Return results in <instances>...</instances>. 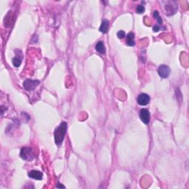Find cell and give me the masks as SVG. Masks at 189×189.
<instances>
[{
	"label": "cell",
	"instance_id": "cell-13",
	"mask_svg": "<svg viewBox=\"0 0 189 189\" xmlns=\"http://www.w3.org/2000/svg\"><path fill=\"white\" fill-rule=\"evenodd\" d=\"M153 16H154V17H155V19H156L157 20L158 25H161V24L163 23V20H162V19H161L160 16H159V13H158L157 11H155V12H154Z\"/></svg>",
	"mask_w": 189,
	"mask_h": 189
},
{
	"label": "cell",
	"instance_id": "cell-5",
	"mask_svg": "<svg viewBox=\"0 0 189 189\" xmlns=\"http://www.w3.org/2000/svg\"><path fill=\"white\" fill-rule=\"evenodd\" d=\"M158 75L162 78H167L171 73V69L167 65H160L157 69Z\"/></svg>",
	"mask_w": 189,
	"mask_h": 189
},
{
	"label": "cell",
	"instance_id": "cell-1",
	"mask_svg": "<svg viewBox=\"0 0 189 189\" xmlns=\"http://www.w3.org/2000/svg\"><path fill=\"white\" fill-rule=\"evenodd\" d=\"M67 124L66 122H62L55 130L54 136H55V142L58 145L62 143L67 132Z\"/></svg>",
	"mask_w": 189,
	"mask_h": 189
},
{
	"label": "cell",
	"instance_id": "cell-2",
	"mask_svg": "<svg viewBox=\"0 0 189 189\" xmlns=\"http://www.w3.org/2000/svg\"><path fill=\"white\" fill-rule=\"evenodd\" d=\"M20 156L25 160L31 161L35 158V153L30 147H23L21 149Z\"/></svg>",
	"mask_w": 189,
	"mask_h": 189
},
{
	"label": "cell",
	"instance_id": "cell-3",
	"mask_svg": "<svg viewBox=\"0 0 189 189\" xmlns=\"http://www.w3.org/2000/svg\"><path fill=\"white\" fill-rule=\"evenodd\" d=\"M165 3V11L167 16H172L177 11L178 7L177 3L174 1H169V2H163Z\"/></svg>",
	"mask_w": 189,
	"mask_h": 189
},
{
	"label": "cell",
	"instance_id": "cell-14",
	"mask_svg": "<svg viewBox=\"0 0 189 189\" xmlns=\"http://www.w3.org/2000/svg\"><path fill=\"white\" fill-rule=\"evenodd\" d=\"M136 11L138 13H143L144 11H145V7L143 5H138Z\"/></svg>",
	"mask_w": 189,
	"mask_h": 189
},
{
	"label": "cell",
	"instance_id": "cell-9",
	"mask_svg": "<svg viewBox=\"0 0 189 189\" xmlns=\"http://www.w3.org/2000/svg\"><path fill=\"white\" fill-rule=\"evenodd\" d=\"M109 27H110V22L107 19H103L102 21V23L100 26V28H99V30L100 32L103 33H106L109 30Z\"/></svg>",
	"mask_w": 189,
	"mask_h": 189
},
{
	"label": "cell",
	"instance_id": "cell-15",
	"mask_svg": "<svg viewBox=\"0 0 189 189\" xmlns=\"http://www.w3.org/2000/svg\"><path fill=\"white\" fill-rule=\"evenodd\" d=\"M117 38L120 39H124V38L126 36L125 32H124V30H120V31H118L117 33Z\"/></svg>",
	"mask_w": 189,
	"mask_h": 189
},
{
	"label": "cell",
	"instance_id": "cell-17",
	"mask_svg": "<svg viewBox=\"0 0 189 189\" xmlns=\"http://www.w3.org/2000/svg\"><path fill=\"white\" fill-rule=\"evenodd\" d=\"M56 187L57 188H65V186L62 185H61V184H58V185H57Z\"/></svg>",
	"mask_w": 189,
	"mask_h": 189
},
{
	"label": "cell",
	"instance_id": "cell-7",
	"mask_svg": "<svg viewBox=\"0 0 189 189\" xmlns=\"http://www.w3.org/2000/svg\"><path fill=\"white\" fill-rule=\"evenodd\" d=\"M137 101H138V104H140L141 106H145L150 102V97L147 94L141 93L138 96Z\"/></svg>",
	"mask_w": 189,
	"mask_h": 189
},
{
	"label": "cell",
	"instance_id": "cell-12",
	"mask_svg": "<svg viewBox=\"0 0 189 189\" xmlns=\"http://www.w3.org/2000/svg\"><path fill=\"white\" fill-rule=\"evenodd\" d=\"M134 34L133 33H129L126 36V43L127 45L132 47V46L135 45V42H134Z\"/></svg>",
	"mask_w": 189,
	"mask_h": 189
},
{
	"label": "cell",
	"instance_id": "cell-8",
	"mask_svg": "<svg viewBox=\"0 0 189 189\" xmlns=\"http://www.w3.org/2000/svg\"><path fill=\"white\" fill-rule=\"evenodd\" d=\"M29 177L36 180H41L43 178V174L37 170H32L28 173Z\"/></svg>",
	"mask_w": 189,
	"mask_h": 189
},
{
	"label": "cell",
	"instance_id": "cell-4",
	"mask_svg": "<svg viewBox=\"0 0 189 189\" xmlns=\"http://www.w3.org/2000/svg\"><path fill=\"white\" fill-rule=\"evenodd\" d=\"M40 84L39 81L38 80L27 79L25 80L23 83L24 89L27 91H32L36 89V86Z\"/></svg>",
	"mask_w": 189,
	"mask_h": 189
},
{
	"label": "cell",
	"instance_id": "cell-11",
	"mask_svg": "<svg viewBox=\"0 0 189 189\" xmlns=\"http://www.w3.org/2000/svg\"><path fill=\"white\" fill-rule=\"evenodd\" d=\"M96 50L99 53H100V54H105V53H106V47H105L104 43L102 41H98L96 46Z\"/></svg>",
	"mask_w": 189,
	"mask_h": 189
},
{
	"label": "cell",
	"instance_id": "cell-16",
	"mask_svg": "<svg viewBox=\"0 0 189 189\" xmlns=\"http://www.w3.org/2000/svg\"><path fill=\"white\" fill-rule=\"evenodd\" d=\"M160 29H161V27H159V25H156L155 26H154V27H153L154 32H158L159 30H160Z\"/></svg>",
	"mask_w": 189,
	"mask_h": 189
},
{
	"label": "cell",
	"instance_id": "cell-6",
	"mask_svg": "<svg viewBox=\"0 0 189 189\" xmlns=\"http://www.w3.org/2000/svg\"><path fill=\"white\" fill-rule=\"evenodd\" d=\"M140 118L145 124L148 125L150 121V113L147 109H142L140 111Z\"/></svg>",
	"mask_w": 189,
	"mask_h": 189
},
{
	"label": "cell",
	"instance_id": "cell-10",
	"mask_svg": "<svg viewBox=\"0 0 189 189\" xmlns=\"http://www.w3.org/2000/svg\"><path fill=\"white\" fill-rule=\"evenodd\" d=\"M22 52L19 53V55L16 53V56L12 59V63L13 64V66H14L15 67H19V66L21 65V64H22Z\"/></svg>",
	"mask_w": 189,
	"mask_h": 189
}]
</instances>
